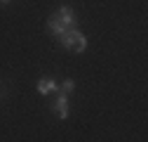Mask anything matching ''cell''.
Masks as SVG:
<instances>
[{
	"label": "cell",
	"instance_id": "3957f363",
	"mask_svg": "<svg viewBox=\"0 0 148 142\" xmlns=\"http://www.w3.org/2000/svg\"><path fill=\"white\" fill-rule=\"evenodd\" d=\"M52 111L57 114L61 121L68 118V95H66V93H59L57 97H54V102H52Z\"/></svg>",
	"mask_w": 148,
	"mask_h": 142
},
{
	"label": "cell",
	"instance_id": "6da1fadb",
	"mask_svg": "<svg viewBox=\"0 0 148 142\" xmlns=\"http://www.w3.org/2000/svg\"><path fill=\"white\" fill-rule=\"evenodd\" d=\"M57 40H59V45H61L64 50H73V52H78V55L87 50V36L80 33L75 26H73V29H66Z\"/></svg>",
	"mask_w": 148,
	"mask_h": 142
},
{
	"label": "cell",
	"instance_id": "7a4b0ae2",
	"mask_svg": "<svg viewBox=\"0 0 148 142\" xmlns=\"http://www.w3.org/2000/svg\"><path fill=\"white\" fill-rule=\"evenodd\" d=\"M35 90H38L40 95H52V93L59 90V81L54 76H42V78H38V83H35Z\"/></svg>",
	"mask_w": 148,
	"mask_h": 142
},
{
	"label": "cell",
	"instance_id": "52a82bcc",
	"mask_svg": "<svg viewBox=\"0 0 148 142\" xmlns=\"http://www.w3.org/2000/svg\"><path fill=\"white\" fill-rule=\"evenodd\" d=\"M12 3V0H0V5H10Z\"/></svg>",
	"mask_w": 148,
	"mask_h": 142
},
{
	"label": "cell",
	"instance_id": "8992f818",
	"mask_svg": "<svg viewBox=\"0 0 148 142\" xmlns=\"http://www.w3.org/2000/svg\"><path fill=\"white\" fill-rule=\"evenodd\" d=\"M59 88H61V93H66V95H71L73 90H75V81H73V78H64Z\"/></svg>",
	"mask_w": 148,
	"mask_h": 142
},
{
	"label": "cell",
	"instance_id": "277c9868",
	"mask_svg": "<svg viewBox=\"0 0 148 142\" xmlns=\"http://www.w3.org/2000/svg\"><path fill=\"white\" fill-rule=\"evenodd\" d=\"M54 14H57L59 19H61V24H66L68 29L75 26V12H73V7H71V5H59V10L54 12Z\"/></svg>",
	"mask_w": 148,
	"mask_h": 142
},
{
	"label": "cell",
	"instance_id": "5b68a950",
	"mask_svg": "<svg viewBox=\"0 0 148 142\" xmlns=\"http://www.w3.org/2000/svg\"><path fill=\"white\" fill-rule=\"evenodd\" d=\"M45 26H47V31H49V33L54 36V38H59V36H61V33H64V31L68 29L66 24H61V19H59L57 14H52L49 19H47V24H45Z\"/></svg>",
	"mask_w": 148,
	"mask_h": 142
}]
</instances>
